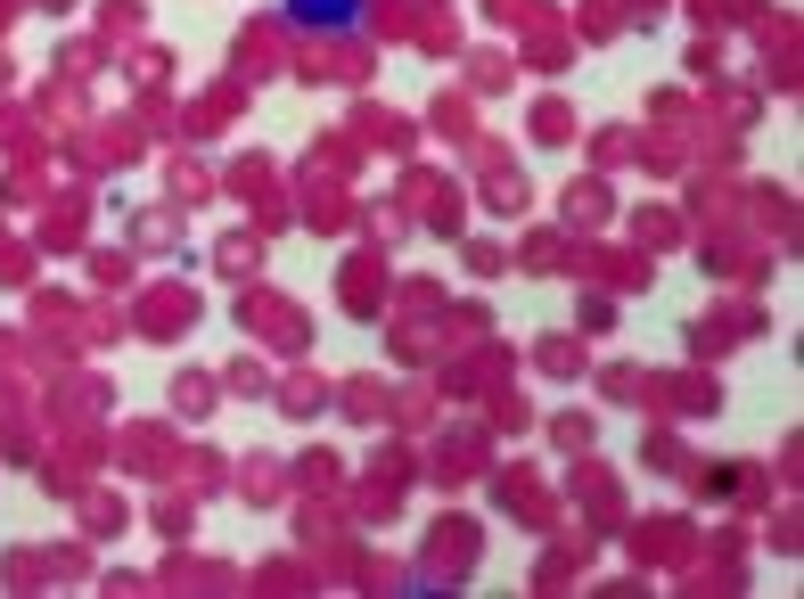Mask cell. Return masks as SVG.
<instances>
[{"label": "cell", "instance_id": "cell-1", "mask_svg": "<svg viewBox=\"0 0 804 599\" xmlns=\"http://www.w3.org/2000/svg\"><path fill=\"white\" fill-rule=\"evenodd\" d=\"M295 17H304V26H353V17H362V0H288Z\"/></svg>", "mask_w": 804, "mask_h": 599}]
</instances>
